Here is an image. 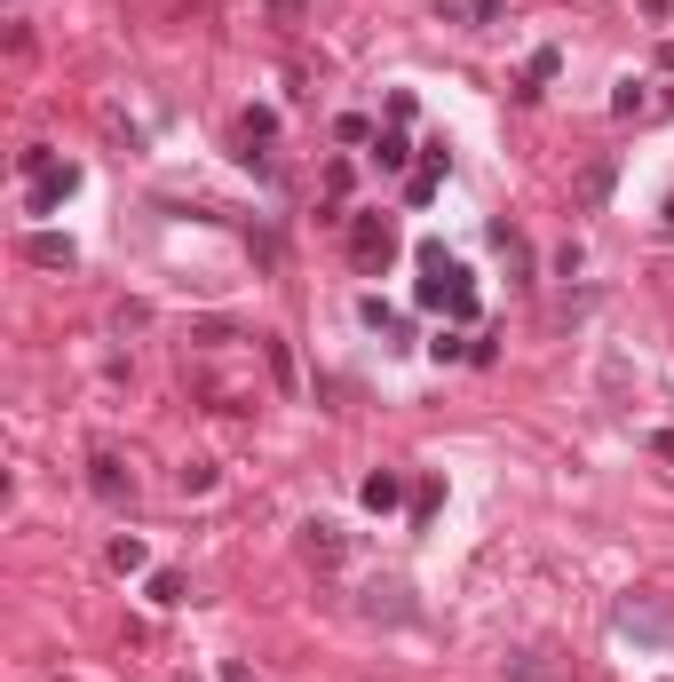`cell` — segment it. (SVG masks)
Instances as JSON below:
<instances>
[{
	"label": "cell",
	"instance_id": "16",
	"mask_svg": "<svg viewBox=\"0 0 674 682\" xmlns=\"http://www.w3.org/2000/svg\"><path fill=\"white\" fill-rule=\"evenodd\" d=\"M16 167H24V175H32V183H40V175H56V159H48V143H32V151H24V159H16Z\"/></svg>",
	"mask_w": 674,
	"mask_h": 682
},
{
	"label": "cell",
	"instance_id": "20",
	"mask_svg": "<svg viewBox=\"0 0 674 682\" xmlns=\"http://www.w3.org/2000/svg\"><path fill=\"white\" fill-rule=\"evenodd\" d=\"M429 357H437V365H452V357H468V341H460V334H437V341H429Z\"/></svg>",
	"mask_w": 674,
	"mask_h": 682
},
{
	"label": "cell",
	"instance_id": "6",
	"mask_svg": "<svg viewBox=\"0 0 674 682\" xmlns=\"http://www.w3.org/2000/svg\"><path fill=\"white\" fill-rule=\"evenodd\" d=\"M24 254H32L40 270H72V262H80V254H72V238H56V230H32V238H24Z\"/></svg>",
	"mask_w": 674,
	"mask_h": 682
},
{
	"label": "cell",
	"instance_id": "17",
	"mask_svg": "<svg viewBox=\"0 0 674 682\" xmlns=\"http://www.w3.org/2000/svg\"><path fill=\"white\" fill-rule=\"evenodd\" d=\"M270 373H278V389H294V349L286 341H270Z\"/></svg>",
	"mask_w": 674,
	"mask_h": 682
},
{
	"label": "cell",
	"instance_id": "22",
	"mask_svg": "<svg viewBox=\"0 0 674 682\" xmlns=\"http://www.w3.org/2000/svg\"><path fill=\"white\" fill-rule=\"evenodd\" d=\"M651 453H659V460H674V429H659V437H651Z\"/></svg>",
	"mask_w": 674,
	"mask_h": 682
},
{
	"label": "cell",
	"instance_id": "14",
	"mask_svg": "<svg viewBox=\"0 0 674 682\" xmlns=\"http://www.w3.org/2000/svg\"><path fill=\"white\" fill-rule=\"evenodd\" d=\"M508 675H516V682H563L556 667H540V651H524V659H508Z\"/></svg>",
	"mask_w": 674,
	"mask_h": 682
},
{
	"label": "cell",
	"instance_id": "4",
	"mask_svg": "<svg viewBox=\"0 0 674 682\" xmlns=\"http://www.w3.org/2000/svg\"><path fill=\"white\" fill-rule=\"evenodd\" d=\"M72 191H80V167H72V159H64V167H56V175H40V183H32V215H56V207H64V199H72Z\"/></svg>",
	"mask_w": 674,
	"mask_h": 682
},
{
	"label": "cell",
	"instance_id": "1",
	"mask_svg": "<svg viewBox=\"0 0 674 682\" xmlns=\"http://www.w3.org/2000/svg\"><path fill=\"white\" fill-rule=\"evenodd\" d=\"M611 627H619L627 643H643V651H674V603L651 595V587H635V595L611 611Z\"/></svg>",
	"mask_w": 674,
	"mask_h": 682
},
{
	"label": "cell",
	"instance_id": "19",
	"mask_svg": "<svg viewBox=\"0 0 674 682\" xmlns=\"http://www.w3.org/2000/svg\"><path fill=\"white\" fill-rule=\"evenodd\" d=\"M334 135H341V143H373V127H365L357 112H341V119H334Z\"/></svg>",
	"mask_w": 674,
	"mask_h": 682
},
{
	"label": "cell",
	"instance_id": "5",
	"mask_svg": "<svg viewBox=\"0 0 674 682\" xmlns=\"http://www.w3.org/2000/svg\"><path fill=\"white\" fill-rule=\"evenodd\" d=\"M357 500H365V508H373V516H389V508H397V500H405V476H397V468H373V476H365V484H357Z\"/></svg>",
	"mask_w": 674,
	"mask_h": 682
},
{
	"label": "cell",
	"instance_id": "12",
	"mask_svg": "<svg viewBox=\"0 0 674 682\" xmlns=\"http://www.w3.org/2000/svg\"><path fill=\"white\" fill-rule=\"evenodd\" d=\"M579 199H587V207H603V199H611V159H595V167H587V183H579Z\"/></svg>",
	"mask_w": 674,
	"mask_h": 682
},
{
	"label": "cell",
	"instance_id": "18",
	"mask_svg": "<svg viewBox=\"0 0 674 682\" xmlns=\"http://www.w3.org/2000/svg\"><path fill=\"white\" fill-rule=\"evenodd\" d=\"M175 484H183V492H215V468H207V460H191V468H183Z\"/></svg>",
	"mask_w": 674,
	"mask_h": 682
},
{
	"label": "cell",
	"instance_id": "10",
	"mask_svg": "<svg viewBox=\"0 0 674 682\" xmlns=\"http://www.w3.org/2000/svg\"><path fill=\"white\" fill-rule=\"evenodd\" d=\"M302 548H310L318 564H341V532H334V524H310V532H302Z\"/></svg>",
	"mask_w": 674,
	"mask_h": 682
},
{
	"label": "cell",
	"instance_id": "2",
	"mask_svg": "<svg viewBox=\"0 0 674 682\" xmlns=\"http://www.w3.org/2000/svg\"><path fill=\"white\" fill-rule=\"evenodd\" d=\"M349 262H357L365 278H381V270L397 262V230H389V215H357V223H349Z\"/></svg>",
	"mask_w": 674,
	"mask_h": 682
},
{
	"label": "cell",
	"instance_id": "13",
	"mask_svg": "<svg viewBox=\"0 0 674 682\" xmlns=\"http://www.w3.org/2000/svg\"><path fill=\"white\" fill-rule=\"evenodd\" d=\"M183 595H191L183 571H151V603H183Z\"/></svg>",
	"mask_w": 674,
	"mask_h": 682
},
{
	"label": "cell",
	"instance_id": "21",
	"mask_svg": "<svg viewBox=\"0 0 674 682\" xmlns=\"http://www.w3.org/2000/svg\"><path fill=\"white\" fill-rule=\"evenodd\" d=\"M223 682H262L254 667H238V659H223Z\"/></svg>",
	"mask_w": 674,
	"mask_h": 682
},
{
	"label": "cell",
	"instance_id": "15",
	"mask_svg": "<svg viewBox=\"0 0 674 682\" xmlns=\"http://www.w3.org/2000/svg\"><path fill=\"white\" fill-rule=\"evenodd\" d=\"M357 318H365V326H381V334H389V326H397V310H389V302H381V294H365V302H357Z\"/></svg>",
	"mask_w": 674,
	"mask_h": 682
},
{
	"label": "cell",
	"instance_id": "7",
	"mask_svg": "<svg viewBox=\"0 0 674 682\" xmlns=\"http://www.w3.org/2000/svg\"><path fill=\"white\" fill-rule=\"evenodd\" d=\"M373 167H381V175H405V167H413V143H405L397 127H381V135H373Z\"/></svg>",
	"mask_w": 674,
	"mask_h": 682
},
{
	"label": "cell",
	"instance_id": "24",
	"mask_svg": "<svg viewBox=\"0 0 674 682\" xmlns=\"http://www.w3.org/2000/svg\"><path fill=\"white\" fill-rule=\"evenodd\" d=\"M667 223H674V199H667Z\"/></svg>",
	"mask_w": 674,
	"mask_h": 682
},
{
	"label": "cell",
	"instance_id": "23",
	"mask_svg": "<svg viewBox=\"0 0 674 682\" xmlns=\"http://www.w3.org/2000/svg\"><path fill=\"white\" fill-rule=\"evenodd\" d=\"M659 64H667V72H674V40H667V48H659Z\"/></svg>",
	"mask_w": 674,
	"mask_h": 682
},
{
	"label": "cell",
	"instance_id": "3",
	"mask_svg": "<svg viewBox=\"0 0 674 682\" xmlns=\"http://www.w3.org/2000/svg\"><path fill=\"white\" fill-rule=\"evenodd\" d=\"M88 492H96L104 508H135V468H119L112 453H104V460H88Z\"/></svg>",
	"mask_w": 674,
	"mask_h": 682
},
{
	"label": "cell",
	"instance_id": "8",
	"mask_svg": "<svg viewBox=\"0 0 674 682\" xmlns=\"http://www.w3.org/2000/svg\"><path fill=\"white\" fill-rule=\"evenodd\" d=\"M104 564H112L119 579H135V571H151V548H143V540L127 532V540H112V548H104Z\"/></svg>",
	"mask_w": 674,
	"mask_h": 682
},
{
	"label": "cell",
	"instance_id": "11",
	"mask_svg": "<svg viewBox=\"0 0 674 682\" xmlns=\"http://www.w3.org/2000/svg\"><path fill=\"white\" fill-rule=\"evenodd\" d=\"M611 112H619V119L651 112V88H643V80H619V96H611Z\"/></svg>",
	"mask_w": 674,
	"mask_h": 682
},
{
	"label": "cell",
	"instance_id": "9",
	"mask_svg": "<svg viewBox=\"0 0 674 682\" xmlns=\"http://www.w3.org/2000/svg\"><path fill=\"white\" fill-rule=\"evenodd\" d=\"M556 72H563V48H532V64H524V96H532V88H548Z\"/></svg>",
	"mask_w": 674,
	"mask_h": 682
}]
</instances>
